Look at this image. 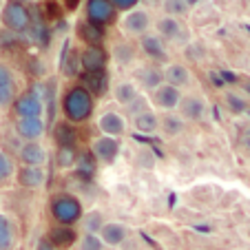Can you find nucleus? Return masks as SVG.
Masks as SVG:
<instances>
[{
	"instance_id": "nucleus-1",
	"label": "nucleus",
	"mask_w": 250,
	"mask_h": 250,
	"mask_svg": "<svg viewBox=\"0 0 250 250\" xmlns=\"http://www.w3.org/2000/svg\"><path fill=\"white\" fill-rule=\"evenodd\" d=\"M95 98L80 84H73L62 95V115L71 124H82L93 115Z\"/></svg>"
},
{
	"instance_id": "nucleus-2",
	"label": "nucleus",
	"mask_w": 250,
	"mask_h": 250,
	"mask_svg": "<svg viewBox=\"0 0 250 250\" xmlns=\"http://www.w3.org/2000/svg\"><path fill=\"white\" fill-rule=\"evenodd\" d=\"M49 215L56 222V226H73L80 224L82 215H84V208L82 202L71 193H56L49 199Z\"/></svg>"
},
{
	"instance_id": "nucleus-3",
	"label": "nucleus",
	"mask_w": 250,
	"mask_h": 250,
	"mask_svg": "<svg viewBox=\"0 0 250 250\" xmlns=\"http://www.w3.org/2000/svg\"><path fill=\"white\" fill-rule=\"evenodd\" d=\"M2 24H5L7 31L16 33V36H24L31 27V9L22 2H14V0H7L2 11Z\"/></svg>"
},
{
	"instance_id": "nucleus-4",
	"label": "nucleus",
	"mask_w": 250,
	"mask_h": 250,
	"mask_svg": "<svg viewBox=\"0 0 250 250\" xmlns=\"http://www.w3.org/2000/svg\"><path fill=\"white\" fill-rule=\"evenodd\" d=\"M153 27H155V33L164 42H173V44H177V47H186V44L190 42V31L184 24V20H180V18L162 16Z\"/></svg>"
},
{
	"instance_id": "nucleus-5",
	"label": "nucleus",
	"mask_w": 250,
	"mask_h": 250,
	"mask_svg": "<svg viewBox=\"0 0 250 250\" xmlns=\"http://www.w3.org/2000/svg\"><path fill=\"white\" fill-rule=\"evenodd\" d=\"M120 31L126 36V38H142V36H146L151 33L153 29V18L146 9H131L120 18Z\"/></svg>"
},
{
	"instance_id": "nucleus-6",
	"label": "nucleus",
	"mask_w": 250,
	"mask_h": 250,
	"mask_svg": "<svg viewBox=\"0 0 250 250\" xmlns=\"http://www.w3.org/2000/svg\"><path fill=\"white\" fill-rule=\"evenodd\" d=\"M11 109H14L16 120H24V118H42L47 106H44V100L36 91H24L14 100Z\"/></svg>"
},
{
	"instance_id": "nucleus-7",
	"label": "nucleus",
	"mask_w": 250,
	"mask_h": 250,
	"mask_svg": "<svg viewBox=\"0 0 250 250\" xmlns=\"http://www.w3.org/2000/svg\"><path fill=\"white\" fill-rule=\"evenodd\" d=\"M115 14H118V9L113 7L111 0H86L84 2L86 20L98 24V27H106L109 22H113Z\"/></svg>"
},
{
	"instance_id": "nucleus-8",
	"label": "nucleus",
	"mask_w": 250,
	"mask_h": 250,
	"mask_svg": "<svg viewBox=\"0 0 250 250\" xmlns=\"http://www.w3.org/2000/svg\"><path fill=\"white\" fill-rule=\"evenodd\" d=\"M18 98V76L9 64L0 62V111L9 109Z\"/></svg>"
},
{
	"instance_id": "nucleus-9",
	"label": "nucleus",
	"mask_w": 250,
	"mask_h": 250,
	"mask_svg": "<svg viewBox=\"0 0 250 250\" xmlns=\"http://www.w3.org/2000/svg\"><path fill=\"white\" fill-rule=\"evenodd\" d=\"M82 73H100L109 66V51L104 47H84L80 51Z\"/></svg>"
},
{
	"instance_id": "nucleus-10",
	"label": "nucleus",
	"mask_w": 250,
	"mask_h": 250,
	"mask_svg": "<svg viewBox=\"0 0 250 250\" xmlns=\"http://www.w3.org/2000/svg\"><path fill=\"white\" fill-rule=\"evenodd\" d=\"M177 111H180L177 115H180L184 122H199V120H204V115H206V100L197 93L182 95V102H180V106H177Z\"/></svg>"
},
{
	"instance_id": "nucleus-11",
	"label": "nucleus",
	"mask_w": 250,
	"mask_h": 250,
	"mask_svg": "<svg viewBox=\"0 0 250 250\" xmlns=\"http://www.w3.org/2000/svg\"><path fill=\"white\" fill-rule=\"evenodd\" d=\"M120 148H122L120 146V140L100 135L98 140H93V144H91V155L98 162H102V164H113L120 155Z\"/></svg>"
},
{
	"instance_id": "nucleus-12",
	"label": "nucleus",
	"mask_w": 250,
	"mask_h": 250,
	"mask_svg": "<svg viewBox=\"0 0 250 250\" xmlns=\"http://www.w3.org/2000/svg\"><path fill=\"white\" fill-rule=\"evenodd\" d=\"M182 91L180 89H175V86H170V84H160L155 91L151 93V102L155 104L160 111H166V113H170V111H175L177 106H180V102H182Z\"/></svg>"
},
{
	"instance_id": "nucleus-13",
	"label": "nucleus",
	"mask_w": 250,
	"mask_h": 250,
	"mask_svg": "<svg viewBox=\"0 0 250 250\" xmlns=\"http://www.w3.org/2000/svg\"><path fill=\"white\" fill-rule=\"evenodd\" d=\"M126 126H128L126 118H124L122 113H118V111H104L98 118V128L102 131V135H106V137L120 140V137L126 133Z\"/></svg>"
},
{
	"instance_id": "nucleus-14",
	"label": "nucleus",
	"mask_w": 250,
	"mask_h": 250,
	"mask_svg": "<svg viewBox=\"0 0 250 250\" xmlns=\"http://www.w3.org/2000/svg\"><path fill=\"white\" fill-rule=\"evenodd\" d=\"M16 135L24 142H40L42 135L47 133V122L44 118H24L16 120Z\"/></svg>"
},
{
	"instance_id": "nucleus-15",
	"label": "nucleus",
	"mask_w": 250,
	"mask_h": 250,
	"mask_svg": "<svg viewBox=\"0 0 250 250\" xmlns=\"http://www.w3.org/2000/svg\"><path fill=\"white\" fill-rule=\"evenodd\" d=\"M16 182L22 188L38 190L47 182V170H44V166H20V168H16Z\"/></svg>"
},
{
	"instance_id": "nucleus-16",
	"label": "nucleus",
	"mask_w": 250,
	"mask_h": 250,
	"mask_svg": "<svg viewBox=\"0 0 250 250\" xmlns=\"http://www.w3.org/2000/svg\"><path fill=\"white\" fill-rule=\"evenodd\" d=\"M18 160L22 166H44L49 160V153L42 146V142H24L18 148Z\"/></svg>"
},
{
	"instance_id": "nucleus-17",
	"label": "nucleus",
	"mask_w": 250,
	"mask_h": 250,
	"mask_svg": "<svg viewBox=\"0 0 250 250\" xmlns=\"http://www.w3.org/2000/svg\"><path fill=\"white\" fill-rule=\"evenodd\" d=\"M128 232H131L128 226L122 222H104L102 230H100L98 235L106 248H120V246L128 239Z\"/></svg>"
},
{
	"instance_id": "nucleus-18",
	"label": "nucleus",
	"mask_w": 250,
	"mask_h": 250,
	"mask_svg": "<svg viewBox=\"0 0 250 250\" xmlns=\"http://www.w3.org/2000/svg\"><path fill=\"white\" fill-rule=\"evenodd\" d=\"M162 76H164V82L175 89H186V86L193 82V76H190V69L182 62H168V64L162 69Z\"/></svg>"
},
{
	"instance_id": "nucleus-19",
	"label": "nucleus",
	"mask_w": 250,
	"mask_h": 250,
	"mask_svg": "<svg viewBox=\"0 0 250 250\" xmlns=\"http://www.w3.org/2000/svg\"><path fill=\"white\" fill-rule=\"evenodd\" d=\"M140 49L144 51V56L151 58V60H168V49L166 42L157 36V33H146L140 38Z\"/></svg>"
},
{
	"instance_id": "nucleus-20",
	"label": "nucleus",
	"mask_w": 250,
	"mask_h": 250,
	"mask_svg": "<svg viewBox=\"0 0 250 250\" xmlns=\"http://www.w3.org/2000/svg\"><path fill=\"white\" fill-rule=\"evenodd\" d=\"M109 58L118 66H131L137 60V47L133 42H128V40H115L111 44Z\"/></svg>"
},
{
	"instance_id": "nucleus-21",
	"label": "nucleus",
	"mask_w": 250,
	"mask_h": 250,
	"mask_svg": "<svg viewBox=\"0 0 250 250\" xmlns=\"http://www.w3.org/2000/svg\"><path fill=\"white\" fill-rule=\"evenodd\" d=\"M135 84H140L144 91H155L160 84H164V76H162V69L160 66H153V64H146V66H140L135 71Z\"/></svg>"
},
{
	"instance_id": "nucleus-22",
	"label": "nucleus",
	"mask_w": 250,
	"mask_h": 250,
	"mask_svg": "<svg viewBox=\"0 0 250 250\" xmlns=\"http://www.w3.org/2000/svg\"><path fill=\"white\" fill-rule=\"evenodd\" d=\"M44 237L51 241V246L56 250L58 248L64 250V248H71L73 244H78V237L80 235H78V230L73 226H53Z\"/></svg>"
},
{
	"instance_id": "nucleus-23",
	"label": "nucleus",
	"mask_w": 250,
	"mask_h": 250,
	"mask_svg": "<svg viewBox=\"0 0 250 250\" xmlns=\"http://www.w3.org/2000/svg\"><path fill=\"white\" fill-rule=\"evenodd\" d=\"M80 86H84L93 98H102L109 91V73L100 71V73H80Z\"/></svg>"
},
{
	"instance_id": "nucleus-24",
	"label": "nucleus",
	"mask_w": 250,
	"mask_h": 250,
	"mask_svg": "<svg viewBox=\"0 0 250 250\" xmlns=\"http://www.w3.org/2000/svg\"><path fill=\"white\" fill-rule=\"evenodd\" d=\"M16 246H18V226L7 212H0V250H16Z\"/></svg>"
},
{
	"instance_id": "nucleus-25",
	"label": "nucleus",
	"mask_w": 250,
	"mask_h": 250,
	"mask_svg": "<svg viewBox=\"0 0 250 250\" xmlns=\"http://www.w3.org/2000/svg\"><path fill=\"white\" fill-rule=\"evenodd\" d=\"M53 140H56L58 146L76 148L78 146V140H80L76 124L66 122V120H62V122H56V124H53Z\"/></svg>"
},
{
	"instance_id": "nucleus-26",
	"label": "nucleus",
	"mask_w": 250,
	"mask_h": 250,
	"mask_svg": "<svg viewBox=\"0 0 250 250\" xmlns=\"http://www.w3.org/2000/svg\"><path fill=\"white\" fill-rule=\"evenodd\" d=\"M60 71H62V76L66 78H78L80 76V51H78L76 47H71L69 40H66L64 44V51H62V60H60Z\"/></svg>"
},
{
	"instance_id": "nucleus-27",
	"label": "nucleus",
	"mask_w": 250,
	"mask_h": 250,
	"mask_svg": "<svg viewBox=\"0 0 250 250\" xmlns=\"http://www.w3.org/2000/svg\"><path fill=\"white\" fill-rule=\"evenodd\" d=\"M78 38L82 40V42H86V47H102L104 42V27H98V24L89 22V20H82V22H78Z\"/></svg>"
},
{
	"instance_id": "nucleus-28",
	"label": "nucleus",
	"mask_w": 250,
	"mask_h": 250,
	"mask_svg": "<svg viewBox=\"0 0 250 250\" xmlns=\"http://www.w3.org/2000/svg\"><path fill=\"white\" fill-rule=\"evenodd\" d=\"M113 98H115V102L122 104V106H131V104L140 98V86L133 80H122L113 86Z\"/></svg>"
},
{
	"instance_id": "nucleus-29",
	"label": "nucleus",
	"mask_w": 250,
	"mask_h": 250,
	"mask_svg": "<svg viewBox=\"0 0 250 250\" xmlns=\"http://www.w3.org/2000/svg\"><path fill=\"white\" fill-rule=\"evenodd\" d=\"M133 126H135V131L144 133V135H153V133L160 131V115L151 109L142 111L140 115L133 118Z\"/></svg>"
},
{
	"instance_id": "nucleus-30",
	"label": "nucleus",
	"mask_w": 250,
	"mask_h": 250,
	"mask_svg": "<svg viewBox=\"0 0 250 250\" xmlns=\"http://www.w3.org/2000/svg\"><path fill=\"white\" fill-rule=\"evenodd\" d=\"M184 126H186V122L175 113V111L164 113L160 118V128H162V133H164L166 137H177L180 133H184Z\"/></svg>"
},
{
	"instance_id": "nucleus-31",
	"label": "nucleus",
	"mask_w": 250,
	"mask_h": 250,
	"mask_svg": "<svg viewBox=\"0 0 250 250\" xmlns=\"http://www.w3.org/2000/svg\"><path fill=\"white\" fill-rule=\"evenodd\" d=\"M104 222H106V219H104L102 210L93 208V210H89V212H84V215H82L80 226H82V230H84V232H91V235H98V232L102 230Z\"/></svg>"
},
{
	"instance_id": "nucleus-32",
	"label": "nucleus",
	"mask_w": 250,
	"mask_h": 250,
	"mask_svg": "<svg viewBox=\"0 0 250 250\" xmlns=\"http://www.w3.org/2000/svg\"><path fill=\"white\" fill-rule=\"evenodd\" d=\"M78 164V148H69V146H58L56 151V166L62 170L66 168H76Z\"/></svg>"
},
{
	"instance_id": "nucleus-33",
	"label": "nucleus",
	"mask_w": 250,
	"mask_h": 250,
	"mask_svg": "<svg viewBox=\"0 0 250 250\" xmlns=\"http://www.w3.org/2000/svg\"><path fill=\"white\" fill-rule=\"evenodd\" d=\"M14 177H16V162L5 151H0V186H7Z\"/></svg>"
},
{
	"instance_id": "nucleus-34",
	"label": "nucleus",
	"mask_w": 250,
	"mask_h": 250,
	"mask_svg": "<svg viewBox=\"0 0 250 250\" xmlns=\"http://www.w3.org/2000/svg\"><path fill=\"white\" fill-rule=\"evenodd\" d=\"M162 9H164V14L170 16V18L182 20L190 11V7L186 5L184 0H162Z\"/></svg>"
},
{
	"instance_id": "nucleus-35",
	"label": "nucleus",
	"mask_w": 250,
	"mask_h": 250,
	"mask_svg": "<svg viewBox=\"0 0 250 250\" xmlns=\"http://www.w3.org/2000/svg\"><path fill=\"white\" fill-rule=\"evenodd\" d=\"M78 250H106V246L102 244L100 235L82 232V235L78 237Z\"/></svg>"
},
{
	"instance_id": "nucleus-36",
	"label": "nucleus",
	"mask_w": 250,
	"mask_h": 250,
	"mask_svg": "<svg viewBox=\"0 0 250 250\" xmlns=\"http://www.w3.org/2000/svg\"><path fill=\"white\" fill-rule=\"evenodd\" d=\"M111 2H113V7L118 11L126 14V11H131V9H137V5H140L142 0H111Z\"/></svg>"
},
{
	"instance_id": "nucleus-37",
	"label": "nucleus",
	"mask_w": 250,
	"mask_h": 250,
	"mask_svg": "<svg viewBox=\"0 0 250 250\" xmlns=\"http://www.w3.org/2000/svg\"><path fill=\"white\" fill-rule=\"evenodd\" d=\"M142 111H146V100L142 98V95L135 100V102L131 104V106H126V113L131 115V118H135V115H140Z\"/></svg>"
},
{
	"instance_id": "nucleus-38",
	"label": "nucleus",
	"mask_w": 250,
	"mask_h": 250,
	"mask_svg": "<svg viewBox=\"0 0 250 250\" xmlns=\"http://www.w3.org/2000/svg\"><path fill=\"white\" fill-rule=\"evenodd\" d=\"M226 102H228V106H230L235 113H237V111H244L246 109V102H244V100L237 98V95H232V93L226 95Z\"/></svg>"
},
{
	"instance_id": "nucleus-39",
	"label": "nucleus",
	"mask_w": 250,
	"mask_h": 250,
	"mask_svg": "<svg viewBox=\"0 0 250 250\" xmlns=\"http://www.w3.org/2000/svg\"><path fill=\"white\" fill-rule=\"evenodd\" d=\"M36 250H56V248L51 246V241H49L47 237H40L38 244H36Z\"/></svg>"
},
{
	"instance_id": "nucleus-40",
	"label": "nucleus",
	"mask_w": 250,
	"mask_h": 250,
	"mask_svg": "<svg viewBox=\"0 0 250 250\" xmlns=\"http://www.w3.org/2000/svg\"><path fill=\"white\" fill-rule=\"evenodd\" d=\"M66 5H69V7H66V9H69V11H76L78 9V0H66Z\"/></svg>"
},
{
	"instance_id": "nucleus-41",
	"label": "nucleus",
	"mask_w": 250,
	"mask_h": 250,
	"mask_svg": "<svg viewBox=\"0 0 250 250\" xmlns=\"http://www.w3.org/2000/svg\"><path fill=\"white\" fill-rule=\"evenodd\" d=\"M184 2H186V5H188V7H195V5H197V2H202V0H184Z\"/></svg>"
},
{
	"instance_id": "nucleus-42",
	"label": "nucleus",
	"mask_w": 250,
	"mask_h": 250,
	"mask_svg": "<svg viewBox=\"0 0 250 250\" xmlns=\"http://www.w3.org/2000/svg\"><path fill=\"white\" fill-rule=\"evenodd\" d=\"M14 2H22V5H27V2H31V0H14Z\"/></svg>"
},
{
	"instance_id": "nucleus-43",
	"label": "nucleus",
	"mask_w": 250,
	"mask_h": 250,
	"mask_svg": "<svg viewBox=\"0 0 250 250\" xmlns=\"http://www.w3.org/2000/svg\"><path fill=\"white\" fill-rule=\"evenodd\" d=\"M2 7H5V0H0V11H2Z\"/></svg>"
},
{
	"instance_id": "nucleus-44",
	"label": "nucleus",
	"mask_w": 250,
	"mask_h": 250,
	"mask_svg": "<svg viewBox=\"0 0 250 250\" xmlns=\"http://www.w3.org/2000/svg\"><path fill=\"white\" fill-rule=\"evenodd\" d=\"M246 91H248V93H250V82H246Z\"/></svg>"
}]
</instances>
